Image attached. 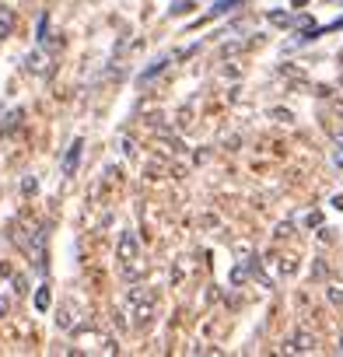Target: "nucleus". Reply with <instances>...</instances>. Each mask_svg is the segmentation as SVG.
Masks as SVG:
<instances>
[{
  "mask_svg": "<svg viewBox=\"0 0 343 357\" xmlns=\"http://www.w3.org/2000/svg\"><path fill=\"white\" fill-rule=\"evenodd\" d=\"M81 151H84V140H74L63 154V175H74L77 172V161H81Z\"/></svg>",
  "mask_w": 343,
  "mask_h": 357,
  "instance_id": "1",
  "label": "nucleus"
},
{
  "mask_svg": "<svg viewBox=\"0 0 343 357\" xmlns=\"http://www.w3.org/2000/svg\"><path fill=\"white\" fill-rule=\"evenodd\" d=\"M11 32H15V11L0 4V39H4V36H11Z\"/></svg>",
  "mask_w": 343,
  "mask_h": 357,
  "instance_id": "2",
  "label": "nucleus"
},
{
  "mask_svg": "<svg viewBox=\"0 0 343 357\" xmlns=\"http://www.w3.org/2000/svg\"><path fill=\"white\" fill-rule=\"evenodd\" d=\"M165 67H168V60H158V63H151V70H144V74H140L137 81H140V84H147V81H151V77H158V74H161Z\"/></svg>",
  "mask_w": 343,
  "mask_h": 357,
  "instance_id": "3",
  "label": "nucleus"
},
{
  "mask_svg": "<svg viewBox=\"0 0 343 357\" xmlns=\"http://www.w3.org/2000/svg\"><path fill=\"white\" fill-rule=\"evenodd\" d=\"M137 252V242H133V235H123V242H119V256L123 259H130Z\"/></svg>",
  "mask_w": 343,
  "mask_h": 357,
  "instance_id": "4",
  "label": "nucleus"
},
{
  "mask_svg": "<svg viewBox=\"0 0 343 357\" xmlns=\"http://www.w3.org/2000/svg\"><path fill=\"white\" fill-rule=\"evenodd\" d=\"M36 308H39V312L49 308V287H39V291H36Z\"/></svg>",
  "mask_w": 343,
  "mask_h": 357,
  "instance_id": "5",
  "label": "nucleus"
},
{
  "mask_svg": "<svg viewBox=\"0 0 343 357\" xmlns=\"http://www.w3.org/2000/svg\"><path fill=\"white\" fill-rule=\"evenodd\" d=\"M235 4H242V0H214V15H221L224 8H235Z\"/></svg>",
  "mask_w": 343,
  "mask_h": 357,
  "instance_id": "6",
  "label": "nucleus"
},
{
  "mask_svg": "<svg viewBox=\"0 0 343 357\" xmlns=\"http://www.w3.org/2000/svg\"><path fill=\"white\" fill-rule=\"evenodd\" d=\"M270 22H273V25H291V15H280V11H273V15H270Z\"/></svg>",
  "mask_w": 343,
  "mask_h": 357,
  "instance_id": "7",
  "label": "nucleus"
},
{
  "mask_svg": "<svg viewBox=\"0 0 343 357\" xmlns=\"http://www.w3.org/2000/svg\"><path fill=\"white\" fill-rule=\"evenodd\" d=\"M294 4H305V0H294Z\"/></svg>",
  "mask_w": 343,
  "mask_h": 357,
  "instance_id": "8",
  "label": "nucleus"
}]
</instances>
